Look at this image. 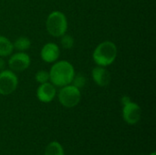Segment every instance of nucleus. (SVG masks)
<instances>
[{
  "mask_svg": "<svg viewBox=\"0 0 156 155\" xmlns=\"http://www.w3.org/2000/svg\"><path fill=\"white\" fill-rule=\"evenodd\" d=\"M35 79L38 84H42L49 81V73L47 70H38L35 74Z\"/></svg>",
  "mask_w": 156,
  "mask_h": 155,
  "instance_id": "obj_16",
  "label": "nucleus"
},
{
  "mask_svg": "<svg viewBox=\"0 0 156 155\" xmlns=\"http://www.w3.org/2000/svg\"><path fill=\"white\" fill-rule=\"evenodd\" d=\"M69 27L66 15L58 10L52 11L47 17L46 28L48 33L54 37H60L67 33Z\"/></svg>",
  "mask_w": 156,
  "mask_h": 155,
  "instance_id": "obj_3",
  "label": "nucleus"
},
{
  "mask_svg": "<svg viewBox=\"0 0 156 155\" xmlns=\"http://www.w3.org/2000/svg\"><path fill=\"white\" fill-rule=\"evenodd\" d=\"M9 57L7 64L9 69L14 72H22L30 67L31 58L26 52L18 51L14 54L12 53Z\"/></svg>",
  "mask_w": 156,
  "mask_h": 155,
  "instance_id": "obj_6",
  "label": "nucleus"
},
{
  "mask_svg": "<svg viewBox=\"0 0 156 155\" xmlns=\"http://www.w3.org/2000/svg\"><path fill=\"white\" fill-rule=\"evenodd\" d=\"M131 100H131V98H130L129 96H127V95L122 96V99H121V102H122V105H124V104H126V103L130 102Z\"/></svg>",
  "mask_w": 156,
  "mask_h": 155,
  "instance_id": "obj_17",
  "label": "nucleus"
},
{
  "mask_svg": "<svg viewBox=\"0 0 156 155\" xmlns=\"http://www.w3.org/2000/svg\"><path fill=\"white\" fill-rule=\"evenodd\" d=\"M60 56V48L54 42L46 43L40 51L41 59L46 63H54L58 60Z\"/></svg>",
  "mask_w": 156,
  "mask_h": 155,
  "instance_id": "obj_9",
  "label": "nucleus"
},
{
  "mask_svg": "<svg viewBox=\"0 0 156 155\" xmlns=\"http://www.w3.org/2000/svg\"><path fill=\"white\" fill-rule=\"evenodd\" d=\"M71 84L75 87H77L78 89L81 90L85 87V85L87 84V78L82 74V73H75L74 78L72 79Z\"/></svg>",
  "mask_w": 156,
  "mask_h": 155,
  "instance_id": "obj_15",
  "label": "nucleus"
},
{
  "mask_svg": "<svg viewBox=\"0 0 156 155\" xmlns=\"http://www.w3.org/2000/svg\"><path fill=\"white\" fill-rule=\"evenodd\" d=\"M14 49L21 52H25L31 47V40L27 37H19L13 42Z\"/></svg>",
  "mask_w": 156,
  "mask_h": 155,
  "instance_id": "obj_12",
  "label": "nucleus"
},
{
  "mask_svg": "<svg viewBox=\"0 0 156 155\" xmlns=\"http://www.w3.org/2000/svg\"><path fill=\"white\" fill-rule=\"evenodd\" d=\"M5 61L4 59V58L0 57V71L5 69Z\"/></svg>",
  "mask_w": 156,
  "mask_h": 155,
  "instance_id": "obj_18",
  "label": "nucleus"
},
{
  "mask_svg": "<svg viewBox=\"0 0 156 155\" xmlns=\"http://www.w3.org/2000/svg\"><path fill=\"white\" fill-rule=\"evenodd\" d=\"M14 51L13 42L5 36L0 35V57H9Z\"/></svg>",
  "mask_w": 156,
  "mask_h": 155,
  "instance_id": "obj_11",
  "label": "nucleus"
},
{
  "mask_svg": "<svg viewBox=\"0 0 156 155\" xmlns=\"http://www.w3.org/2000/svg\"><path fill=\"white\" fill-rule=\"evenodd\" d=\"M150 155H156V153H154H154H151V154Z\"/></svg>",
  "mask_w": 156,
  "mask_h": 155,
  "instance_id": "obj_19",
  "label": "nucleus"
},
{
  "mask_svg": "<svg viewBox=\"0 0 156 155\" xmlns=\"http://www.w3.org/2000/svg\"><path fill=\"white\" fill-rule=\"evenodd\" d=\"M44 155H65L64 149L58 142H51L48 144Z\"/></svg>",
  "mask_w": 156,
  "mask_h": 155,
  "instance_id": "obj_13",
  "label": "nucleus"
},
{
  "mask_svg": "<svg viewBox=\"0 0 156 155\" xmlns=\"http://www.w3.org/2000/svg\"><path fill=\"white\" fill-rule=\"evenodd\" d=\"M117 55L118 48L115 43L110 40H105L95 48L92 52V58L97 66L106 68L115 61Z\"/></svg>",
  "mask_w": 156,
  "mask_h": 155,
  "instance_id": "obj_2",
  "label": "nucleus"
},
{
  "mask_svg": "<svg viewBox=\"0 0 156 155\" xmlns=\"http://www.w3.org/2000/svg\"><path fill=\"white\" fill-rule=\"evenodd\" d=\"M59 103L65 108H74L76 107L81 100L80 90L72 84L61 87L57 93Z\"/></svg>",
  "mask_w": 156,
  "mask_h": 155,
  "instance_id": "obj_4",
  "label": "nucleus"
},
{
  "mask_svg": "<svg viewBox=\"0 0 156 155\" xmlns=\"http://www.w3.org/2000/svg\"><path fill=\"white\" fill-rule=\"evenodd\" d=\"M91 77L96 85L99 87H106L110 84L112 80V76L110 71L101 66H96L92 69Z\"/></svg>",
  "mask_w": 156,
  "mask_h": 155,
  "instance_id": "obj_10",
  "label": "nucleus"
},
{
  "mask_svg": "<svg viewBox=\"0 0 156 155\" xmlns=\"http://www.w3.org/2000/svg\"><path fill=\"white\" fill-rule=\"evenodd\" d=\"M75 43L74 37L69 34H64L60 37V45L65 49H70Z\"/></svg>",
  "mask_w": 156,
  "mask_h": 155,
  "instance_id": "obj_14",
  "label": "nucleus"
},
{
  "mask_svg": "<svg viewBox=\"0 0 156 155\" xmlns=\"http://www.w3.org/2000/svg\"><path fill=\"white\" fill-rule=\"evenodd\" d=\"M18 86V77L11 69L0 71V95L7 96L16 91Z\"/></svg>",
  "mask_w": 156,
  "mask_h": 155,
  "instance_id": "obj_5",
  "label": "nucleus"
},
{
  "mask_svg": "<svg viewBox=\"0 0 156 155\" xmlns=\"http://www.w3.org/2000/svg\"><path fill=\"white\" fill-rule=\"evenodd\" d=\"M36 95L39 101L43 103H49L57 96V90L56 87L50 81H48L39 84V86L37 89Z\"/></svg>",
  "mask_w": 156,
  "mask_h": 155,
  "instance_id": "obj_8",
  "label": "nucleus"
},
{
  "mask_svg": "<svg viewBox=\"0 0 156 155\" xmlns=\"http://www.w3.org/2000/svg\"><path fill=\"white\" fill-rule=\"evenodd\" d=\"M49 81L55 87H64L71 84L75 75L73 65L68 60H57L51 66L49 71Z\"/></svg>",
  "mask_w": 156,
  "mask_h": 155,
  "instance_id": "obj_1",
  "label": "nucleus"
},
{
  "mask_svg": "<svg viewBox=\"0 0 156 155\" xmlns=\"http://www.w3.org/2000/svg\"><path fill=\"white\" fill-rule=\"evenodd\" d=\"M122 118L127 124L134 125L138 123L142 118L141 107L132 100L122 105Z\"/></svg>",
  "mask_w": 156,
  "mask_h": 155,
  "instance_id": "obj_7",
  "label": "nucleus"
}]
</instances>
